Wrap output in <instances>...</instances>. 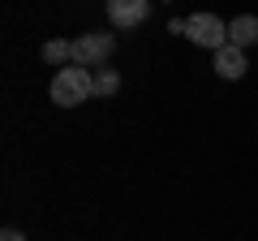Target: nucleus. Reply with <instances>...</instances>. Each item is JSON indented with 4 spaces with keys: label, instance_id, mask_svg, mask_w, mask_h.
Returning <instances> with one entry per match:
<instances>
[{
    "label": "nucleus",
    "instance_id": "obj_1",
    "mask_svg": "<svg viewBox=\"0 0 258 241\" xmlns=\"http://www.w3.org/2000/svg\"><path fill=\"white\" fill-rule=\"evenodd\" d=\"M95 95V74L82 65H64L56 69L52 78V103H60V108H78V103H86Z\"/></svg>",
    "mask_w": 258,
    "mask_h": 241
},
{
    "label": "nucleus",
    "instance_id": "obj_2",
    "mask_svg": "<svg viewBox=\"0 0 258 241\" xmlns=\"http://www.w3.org/2000/svg\"><path fill=\"white\" fill-rule=\"evenodd\" d=\"M112 52H116V35H108V30H91V35L74 39V65L82 69H103Z\"/></svg>",
    "mask_w": 258,
    "mask_h": 241
},
{
    "label": "nucleus",
    "instance_id": "obj_3",
    "mask_svg": "<svg viewBox=\"0 0 258 241\" xmlns=\"http://www.w3.org/2000/svg\"><path fill=\"white\" fill-rule=\"evenodd\" d=\"M185 39H189L194 47L220 52V47L228 43V22H224V18H215V13H194V18L185 22Z\"/></svg>",
    "mask_w": 258,
    "mask_h": 241
},
{
    "label": "nucleus",
    "instance_id": "obj_4",
    "mask_svg": "<svg viewBox=\"0 0 258 241\" xmlns=\"http://www.w3.org/2000/svg\"><path fill=\"white\" fill-rule=\"evenodd\" d=\"M151 18V0H108V22L116 30H134Z\"/></svg>",
    "mask_w": 258,
    "mask_h": 241
},
{
    "label": "nucleus",
    "instance_id": "obj_5",
    "mask_svg": "<svg viewBox=\"0 0 258 241\" xmlns=\"http://www.w3.org/2000/svg\"><path fill=\"white\" fill-rule=\"evenodd\" d=\"M215 74H220L224 82H241V78L249 74L245 47H237V43H224L220 52H215Z\"/></svg>",
    "mask_w": 258,
    "mask_h": 241
},
{
    "label": "nucleus",
    "instance_id": "obj_6",
    "mask_svg": "<svg viewBox=\"0 0 258 241\" xmlns=\"http://www.w3.org/2000/svg\"><path fill=\"white\" fill-rule=\"evenodd\" d=\"M228 43H237V47H254L258 43V18L254 13H237V18L228 22Z\"/></svg>",
    "mask_w": 258,
    "mask_h": 241
},
{
    "label": "nucleus",
    "instance_id": "obj_7",
    "mask_svg": "<svg viewBox=\"0 0 258 241\" xmlns=\"http://www.w3.org/2000/svg\"><path fill=\"white\" fill-rule=\"evenodd\" d=\"M47 61V65H56V69H64V65H74V43L69 39H47L43 43V52H39Z\"/></svg>",
    "mask_w": 258,
    "mask_h": 241
},
{
    "label": "nucleus",
    "instance_id": "obj_8",
    "mask_svg": "<svg viewBox=\"0 0 258 241\" xmlns=\"http://www.w3.org/2000/svg\"><path fill=\"white\" fill-rule=\"evenodd\" d=\"M116 91H120V74L116 69H95V95H99V99H112Z\"/></svg>",
    "mask_w": 258,
    "mask_h": 241
},
{
    "label": "nucleus",
    "instance_id": "obj_9",
    "mask_svg": "<svg viewBox=\"0 0 258 241\" xmlns=\"http://www.w3.org/2000/svg\"><path fill=\"white\" fill-rule=\"evenodd\" d=\"M185 22H189V18H172V22H168V30H172V35H185Z\"/></svg>",
    "mask_w": 258,
    "mask_h": 241
},
{
    "label": "nucleus",
    "instance_id": "obj_10",
    "mask_svg": "<svg viewBox=\"0 0 258 241\" xmlns=\"http://www.w3.org/2000/svg\"><path fill=\"white\" fill-rule=\"evenodd\" d=\"M0 241H26V237H22L18 228H5V232H0Z\"/></svg>",
    "mask_w": 258,
    "mask_h": 241
}]
</instances>
